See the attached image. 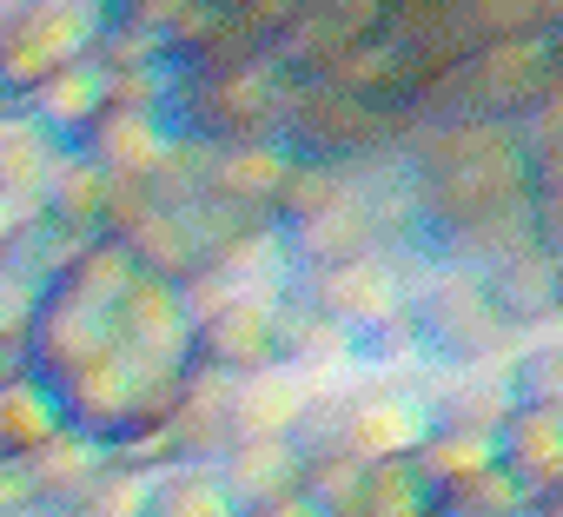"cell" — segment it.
<instances>
[{"label":"cell","mask_w":563,"mask_h":517,"mask_svg":"<svg viewBox=\"0 0 563 517\" xmlns=\"http://www.w3.org/2000/svg\"><path fill=\"white\" fill-rule=\"evenodd\" d=\"M107 107H113V74L87 54V61L60 67V74H54V80H47V87H41L21 113H34V120H41L60 146H74V140H80V133H87Z\"/></svg>","instance_id":"19"},{"label":"cell","mask_w":563,"mask_h":517,"mask_svg":"<svg viewBox=\"0 0 563 517\" xmlns=\"http://www.w3.org/2000/svg\"><path fill=\"white\" fill-rule=\"evenodd\" d=\"M451 21H457L464 54H477V47H510V41H543V28H550L537 0H457Z\"/></svg>","instance_id":"28"},{"label":"cell","mask_w":563,"mask_h":517,"mask_svg":"<svg viewBox=\"0 0 563 517\" xmlns=\"http://www.w3.org/2000/svg\"><path fill=\"white\" fill-rule=\"evenodd\" d=\"M556 107V80L543 61V41H510V47H477L464 54L418 107L411 127H537Z\"/></svg>","instance_id":"2"},{"label":"cell","mask_w":563,"mask_h":517,"mask_svg":"<svg viewBox=\"0 0 563 517\" xmlns=\"http://www.w3.org/2000/svg\"><path fill=\"white\" fill-rule=\"evenodd\" d=\"M312 392L319 385L286 372V365H272L258 378H239L232 385V438H292V425H299Z\"/></svg>","instance_id":"21"},{"label":"cell","mask_w":563,"mask_h":517,"mask_svg":"<svg viewBox=\"0 0 563 517\" xmlns=\"http://www.w3.org/2000/svg\"><path fill=\"white\" fill-rule=\"evenodd\" d=\"M352 186H358V173H325V166H299L292 160L286 186L272 193V232H299V226L325 219L332 206L352 199Z\"/></svg>","instance_id":"30"},{"label":"cell","mask_w":563,"mask_h":517,"mask_svg":"<svg viewBox=\"0 0 563 517\" xmlns=\"http://www.w3.org/2000/svg\"><path fill=\"white\" fill-rule=\"evenodd\" d=\"M113 28L107 0H21L0 14V113H21L60 67L87 61Z\"/></svg>","instance_id":"5"},{"label":"cell","mask_w":563,"mask_h":517,"mask_svg":"<svg viewBox=\"0 0 563 517\" xmlns=\"http://www.w3.org/2000/svg\"><path fill=\"white\" fill-rule=\"evenodd\" d=\"M47 392H54L67 431L93 438L100 451H126V444H146V438L166 431V418L179 411L186 372L140 365L133 352L107 345V352H93L80 372H67V378L47 385Z\"/></svg>","instance_id":"1"},{"label":"cell","mask_w":563,"mask_h":517,"mask_svg":"<svg viewBox=\"0 0 563 517\" xmlns=\"http://www.w3.org/2000/svg\"><path fill=\"white\" fill-rule=\"evenodd\" d=\"M537 8H543V21H563V0H537Z\"/></svg>","instance_id":"44"},{"label":"cell","mask_w":563,"mask_h":517,"mask_svg":"<svg viewBox=\"0 0 563 517\" xmlns=\"http://www.w3.org/2000/svg\"><path fill=\"white\" fill-rule=\"evenodd\" d=\"M8 8H21V0H0V14H8Z\"/></svg>","instance_id":"47"},{"label":"cell","mask_w":563,"mask_h":517,"mask_svg":"<svg viewBox=\"0 0 563 517\" xmlns=\"http://www.w3.org/2000/svg\"><path fill=\"white\" fill-rule=\"evenodd\" d=\"M27 239H34V199L0 193V266H14L27 252Z\"/></svg>","instance_id":"38"},{"label":"cell","mask_w":563,"mask_h":517,"mask_svg":"<svg viewBox=\"0 0 563 517\" xmlns=\"http://www.w3.org/2000/svg\"><path fill=\"white\" fill-rule=\"evenodd\" d=\"M133 286V258H126V245L120 239H93V245H80V252H67L60 266L47 273V299H67V306H80V312H113L120 306V293Z\"/></svg>","instance_id":"20"},{"label":"cell","mask_w":563,"mask_h":517,"mask_svg":"<svg viewBox=\"0 0 563 517\" xmlns=\"http://www.w3.org/2000/svg\"><path fill=\"white\" fill-rule=\"evenodd\" d=\"M245 517H319V510H312V504L292 491V497H278V504H258V510H245Z\"/></svg>","instance_id":"42"},{"label":"cell","mask_w":563,"mask_h":517,"mask_svg":"<svg viewBox=\"0 0 563 517\" xmlns=\"http://www.w3.org/2000/svg\"><path fill=\"white\" fill-rule=\"evenodd\" d=\"M146 471H133V464H120V458H100L93 464V477L87 484H74L47 517H140V504H146Z\"/></svg>","instance_id":"31"},{"label":"cell","mask_w":563,"mask_h":517,"mask_svg":"<svg viewBox=\"0 0 563 517\" xmlns=\"http://www.w3.org/2000/svg\"><path fill=\"white\" fill-rule=\"evenodd\" d=\"M405 312L424 372H497L510 359V332L490 319L477 279L457 266H424L405 293Z\"/></svg>","instance_id":"6"},{"label":"cell","mask_w":563,"mask_h":517,"mask_svg":"<svg viewBox=\"0 0 563 517\" xmlns=\"http://www.w3.org/2000/svg\"><path fill=\"white\" fill-rule=\"evenodd\" d=\"M490 319L510 332V345L523 339H543V332H563V299H556V258L537 245V239H517L504 245L497 258H484V266L471 273Z\"/></svg>","instance_id":"8"},{"label":"cell","mask_w":563,"mask_h":517,"mask_svg":"<svg viewBox=\"0 0 563 517\" xmlns=\"http://www.w3.org/2000/svg\"><path fill=\"white\" fill-rule=\"evenodd\" d=\"M166 458L173 464H219L232 444V385L212 372H186L179 411L166 418Z\"/></svg>","instance_id":"15"},{"label":"cell","mask_w":563,"mask_h":517,"mask_svg":"<svg viewBox=\"0 0 563 517\" xmlns=\"http://www.w3.org/2000/svg\"><path fill=\"white\" fill-rule=\"evenodd\" d=\"M166 146H173V133H166L159 107H107L67 153H80V160L100 166L107 179H140Z\"/></svg>","instance_id":"13"},{"label":"cell","mask_w":563,"mask_h":517,"mask_svg":"<svg viewBox=\"0 0 563 517\" xmlns=\"http://www.w3.org/2000/svg\"><path fill=\"white\" fill-rule=\"evenodd\" d=\"M358 484H365V464H358V458H319V464H306L299 497H306L319 517H352V510H358Z\"/></svg>","instance_id":"37"},{"label":"cell","mask_w":563,"mask_h":517,"mask_svg":"<svg viewBox=\"0 0 563 517\" xmlns=\"http://www.w3.org/2000/svg\"><path fill=\"white\" fill-rule=\"evenodd\" d=\"M140 517H239V510L212 464H173V471H153Z\"/></svg>","instance_id":"27"},{"label":"cell","mask_w":563,"mask_h":517,"mask_svg":"<svg viewBox=\"0 0 563 517\" xmlns=\"http://www.w3.org/2000/svg\"><path fill=\"white\" fill-rule=\"evenodd\" d=\"M272 365H278V286L239 293L232 306H219L192 326L186 372H212V378L239 385V378H258Z\"/></svg>","instance_id":"7"},{"label":"cell","mask_w":563,"mask_h":517,"mask_svg":"<svg viewBox=\"0 0 563 517\" xmlns=\"http://www.w3.org/2000/svg\"><path fill=\"white\" fill-rule=\"evenodd\" d=\"M411 464H418V477H424L431 491H451V484H464V477L490 471V464H497V451H490V438L424 431V438H418V451H411Z\"/></svg>","instance_id":"34"},{"label":"cell","mask_w":563,"mask_h":517,"mask_svg":"<svg viewBox=\"0 0 563 517\" xmlns=\"http://www.w3.org/2000/svg\"><path fill=\"white\" fill-rule=\"evenodd\" d=\"M411 133V120H391L325 80H292L286 107H278V133L272 146L299 160V166H325V173H372L398 160V140Z\"/></svg>","instance_id":"4"},{"label":"cell","mask_w":563,"mask_h":517,"mask_svg":"<svg viewBox=\"0 0 563 517\" xmlns=\"http://www.w3.org/2000/svg\"><path fill=\"white\" fill-rule=\"evenodd\" d=\"M543 61H550V80H556V107H550L537 127H556V120H563V21L543 28Z\"/></svg>","instance_id":"41"},{"label":"cell","mask_w":563,"mask_h":517,"mask_svg":"<svg viewBox=\"0 0 563 517\" xmlns=\"http://www.w3.org/2000/svg\"><path fill=\"white\" fill-rule=\"evenodd\" d=\"M120 245H126V258H133V273L140 279H166V286H186L192 273H199V245H192V232H186V219L179 212H159V206H146L126 232H113Z\"/></svg>","instance_id":"23"},{"label":"cell","mask_w":563,"mask_h":517,"mask_svg":"<svg viewBox=\"0 0 563 517\" xmlns=\"http://www.w3.org/2000/svg\"><path fill=\"white\" fill-rule=\"evenodd\" d=\"M34 385V352H27V332H8L0 339V392H21Z\"/></svg>","instance_id":"40"},{"label":"cell","mask_w":563,"mask_h":517,"mask_svg":"<svg viewBox=\"0 0 563 517\" xmlns=\"http://www.w3.org/2000/svg\"><path fill=\"white\" fill-rule=\"evenodd\" d=\"M424 266L398 245V252H378V258H358V266H332V273H312V279H286L292 293L312 299V312H325L339 332H358L372 319H391L405 312V293Z\"/></svg>","instance_id":"9"},{"label":"cell","mask_w":563,"mask_h":517,"mask_svg":"<svg viewBox=\"0 0 563 517\" xmlns=\"http://www.w3.org/2000/svg\"><path fill=\"white\" fill-rule=\"evenodd\" d=\"M523 517H563V491H543V497H530V504H523Z\"/></svg>","instance_id":"43"},{"label":"cell","mask_w":563,"mask_h":517,"mask_svg":"<svg viewBox=\"0 0 563 517\" xmlns=\"http://www.w3.org/2000/svg\"><path fill=\"white\" fill-rule=\"evenodd\" d=\"M100 458H107V451H100L93 438H80V431H60L47 451H34V458H27V477H34V517H47L74 484H87Z\"/></svg>","instance_id":"32"},{"label":"cell","mask_w":563,"mask_h":517,"mask_svg":"<svg viewBox=\"0 0 563 517\" xmlns=\"http://www.w3.org/2000/svg\"><path fill=\"white\" fill-rule=\"evenodd\" d=\"M60 431H67V425H60V405H54V392H47L41 378L21 385V392H0V458L27 464V458L47 451Z\"/></svg>","instance_id":"29"},{"label":"cell","mask_w":563,"mask_h":517,"mask_svg":"<svg viewBox=\"0 0 563 517\" xmlns=\"http://www.w3.org/2000/svg\"><path fill=\"white\" fill-rule=\"evenodd\" d=\"M556 127H563V120H556Z\"/></svg>","instance_id":"48"},{"label":"cell","mask_w":563,"mask_h":517,"mask_svg":"<svg viewBox=\"0 0 563 517\" xmlns=\"http://www.w3.org/2000/svg\"><path fill=\"white\" fill-rule=\"evenodd\" d=\"M107 345H113V332H107L100 312H80V306L41 293L34 326H27V352H34V378H41V385H60L67 372H80V365H87L93 352H107Z\"/></svg>","instance_id":"18"},{"label":"cell","mask_w":563,"mask_h":517,"mask_svg":"<svg viewBox=\"0 0 563 517\" xmlns=\"http://www.w3.org/2000/svg\"><path fill=\"white\" fill-rule=\"evenodd\" d=\"M286 173H292V160L272 140L265 146H225V153H206V193L199 199H225V206L272 219V193L286 186Z\"/></svg>","instance_id":"22"},{"label":"cell","mask_w":563,"mask_h":517,"mask_svg":"<svg viewBox=\"0 0 563 517\" xmlns=\"http://www.w3.org/2000/svg\"><path fill=\"white\" fill-rule=\"evenodd\" d=\"M286 74L272 61L245 67H206V74H166L159 120L173 140L225 153V146H265L278 133V107H286Z\"/></svg>","instance_id":"3"},{"label":"cell","mask_w":563,"mask_h":517,"mask_svg":"<svg viewBox=\"0 0 563 517\" xmlns=\"http://www.w3.org/2000/svg\"><path fill=\"white\" fill-rule=\"evenodd\" d=\"M418 411L424 431H464V438H497L510 398L497 372H424L418 365Z\"/></svg>","instance_id":"12"},{"label":"cell","mask_w":563,"mask_h":517,"mask_svg":"<svg viewBox=\"0 0 563 517\" xmlns=\"http://www.w3.org/2000/svg\"><path fill=\"white\" fill-rule=\"evenodd\" d=\"M490 451H497V471H510L523 497L563 491V411H523V405H510L504 425H497V438H490Z\"/></svg>","instance_id":"14"},{"label":"cell","mask_w":563,"mask_h":517,"mask_svg":"<svg viewBox=\"0 0 563 517\" xmlns=\"http://www.w3.org/2000/svg\"><path fill=\"white\" fill-rule=\"evenodd\" d=\"M550 258H556V299H563V252H550Z\"/></svg>","instance_id":"46"},{"label":"cell","mask_w":563,"mask_h":517,"mask_svg":"<svg viewBox=\"0 0 563 517\" xmlns=\"http://www.w3.org/2000/svg\"><path fill=\"white\" fill-rule=\"evenodd\" d=\"M212 471H219V484H225L232 510L245 517V510H258V504L292 497V491H299V477H306V458H299L286 438H232V444H225V458H219Z\"/></svg>","instance_id":"16"},{"label":"cell","mask_w":563,"mask_h":517,"mask_svg":"<svg viewBox=\"0 0 563 517\" xmlns=\"http://www.w3.org/2000/svg\"><path fill=\"white\" fill-rule=\"evenodd\" d=\"M0 517H34V477L14 458H0Z\"/></svg>","instance_id":"39"},{"label":"cell","mask_w":563,"mask_h":517,"mask_svg":"<svg viewBox=\"0 0 563 517\" xmlns=\"http://www.w3.org/2000/svg\"><path fill=\"white\" fill-rule=\"evenodd\" d=\"M431 504H438V491L418 477V464L411 458H385V464H365L352 517H431Z\"/></svg>","instance_id":"33"},{"label":"cell","mask_w":563,"mask_h":517,"mask_svg":"<svg viewBox=\"0 0 563 517\" xmlns=\"http://www.w3.org/2000/svg\"><path fill=\"white\" fill-rule=\"evenodd\" d=\"M107 332L120 352H133L140 365H166V372H186V345H192V319H186V299L179 286L166 279H140L120 293V306L107 312Z\"/></svg>","instance_id":"10"},{"label":"cell","mask_w":563,"mask_h":517,"mask_svg":"<svg viewBox=\"0 0 563 517\" xmlns=\"http://www.w3.org/2000/svg\"><path fill=\"white\" fill-rule=\"evenodd\" d=\"M140 193H146V206H159V212H186V206L206 193V146L173 140V146L140 173Z\"/></svg>","instance_id":"35"},{"label":"cell","mask_w":563,"mask_h":517,"mask_svg":"<svg viewBox=\"0 0 563 517\" xmlns=\"http://www.w3.org/2000/svg\"><path fill=\"white\" fill-rule=\"evenodd\" d=\"M212 8H219V14H239V8H245V0H212Z\"/></svg>","instance_id":"45"},{"label":"cell","mask_w":563,"mask_h":517,"mask_svg":"<svg viewBox=\"0 0 563 517\" xmlns=\"http://www.w3.org/2000/svg\"><path fill=\"white\" fill-rule=\"evenodd\" d=\"M278 365L312 378V385H332V378H352V352H345V332L312 312L306 293L278 286Z\"/></svg>","instance_id":"17"},{"label":"cell","mask_w":563,"mask_h":517,"mask_svg":"<svg viewBox=\"0 0 563 517\" xmlns=\"http://www.w3.org/2000/svg\"><path fill=\"white\" fill-rule=\"evenodd\" d=\"M523 491H517V477L510 471H477V477H464V484H451V491H438V504H431V517H523Z\"/></svg>","instance_id":"36"},{"label":"cell","mask_w":563,"mask_h":517,"mask_svg":"<svg viewBox=\"0 0 563 517\" xmlns=\"http://www.w3.org/2000/svg\"><path fill=\"white\" fill-rule=\"evenodd\" d=\"M497 378H504L510 405H523V411H563V332L510 345V359L497 365Z\"/></svg>","instance_id":"24"},{"label":"cell","mask_w":563,"mask_h":517,"mask_svg":"<svg viewBox=\"0 0 563 517\" xmlns=\"http://www.w3.org/2000/svg\"><path fill=\"white\" fill-rule=\"evenodd\" d=\"M358 411H352V438L345 458L358 464H385V458H411L424 438V411H418V372L398 378H358Z\"/></svg>","instance_id":"11"},{"label":"cell","mask_w":563,"mask_h":517,"mask_svg":"<svg viewBox=\"0 0 563 517\" xmlns=\"http://www.w3.org/2000/svg\"><path fill=\"white\" fill-rule=\"evenodd\" d=\"M60 140L34 120V113H0V193L34 199L47 186V173L60 166Z\"/></svg>","instance_id":"25"},{"label":"cell","mask_w":563,"mask_h":517,"mask_svg":"<svg viewBox=\"0 0 563 517\" xmlns=\"http://www.w3.org/2000/svg\"><path fill=\"white\" fill-rule=\"evenodd\" d=\"M358 378H332V385H319L312 398H306V411H299V425H292V451L306 458V464H319V458H345V438H352V411H358Z\"/></svg>","instance_id":"26"}]
</instances>
